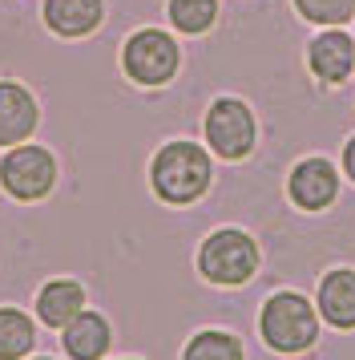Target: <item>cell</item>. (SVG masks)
I'll list each match as a JSON object with an SVG mask.
<instances>
[{"label": "cell", "instance_id": "16", "mask_svg": "<svg viewBox=\"0 0 355 360\" xmlns=\"http://www.w3.org/2000/svg\"><path fill=\"white\" fill-rule=\"evenodd\" d=\"M218 20V0H170V25L178 33L202 37Z\"/></svg>", "mask_w": 355, "mask_h": 360}, {"label": "cell", "instance_id": "11", "mask_svg": "<svg viewBox=\"0 0 355 360\" xmlns=\"http://www.w3.org/2000/svg\"><path fill=\"white\" fill-rule=\"evenodd\" d=\"M113 344V328L101 311H81L73 324L61 328V348L69 360H101Z\"/></svg>", "mask_w": 355, "mask_h": 360}, {"label": "cell", "instance_id": "15", "mask_svg": "<svg viewBox=\"0 0 355 360\" xmlns=\"http://www.w3.org/2000/svg\"><path fill=\"white\" fill-rule=\"evenodd\" d=\"M182 360H246V352H242V340L234 332L206 328V332H198V336L186 340Z\"/></svg>", "mask_w": 355, "mask_h": 360}, {"label": "cell", "instance_id": "14", "mask_svg": "<svg viewBox=\"0 0 355 360\" xmlns=\"http://www.w3.org/2000/svg\"><path fill=\"white\" fill-rule=\"evenodd\" d=\"M36 348V320L25 308H0V360H29Z\"/></svg>", "mask_w": 355, "mask_h": 360}, {"label": "cell", "instance_id": "3", "mask_svg": "<svg viewBox=\"0 0 355 360\" xmlns=\"http://www.w3.org/2000/svg\"><path fill=\"white\" fill-rule=\"evenodd\" d=\"M258 332L274 352H303L319 336V316L299 292H274L262 304Z\"/></svg>", "mask_w": 355, "mask_h": 360}, {"label": "cell", "instance_id": "19", "mask_svg": "<svg viewBox=\"0 0 355 360\" xmlns=\"http://www.w3.org/2000/svg\"><path fill=\"white\" fill-rule=\"evenodd\" d=\"M29 360H57V356H29Z\"/></svg>", "mask_w": 355, "mask_h": 360}, {"label": "cell", "instance_id": "8", "mask_svg": "<svg viewBox=\"0 0 355 360\" xmlns=\"http://www.w3.org/2000/svg\"><path fill=\"white\" fill-rule=\"evenodd\" d=\"M287 195H290V202L303 207V211H323V207H331L335 195H339L335 166L327 162V158H303V162L290 170Z\"/></svg>", "mask_w": 355, "mask_h": 360}, {"label": "cell", "instance_id": "17", "mask_svg": "<svg viewBox=\"0 0 355 360\" xmlns=\"http://www.w3.org/2000/svg\"><path fill=\"white\" fill-rule=\"evenodd\" d=\"M299 17L319 25V29H339L355 17V0H295Z\"/></svg>", "mask_w": 355, "mask_h": 360}, {"label": "cell", "instance_id": "9", "mask_svg": "<svg viewBox=\"0 0 355 360\" xmlns=\"http://www.w3.org/2000/svg\"><path fill=\"white\" fill-rule=\"evenodd\" d=\"M36 98L25 85L0 82V146H20L29 142V134L36 130Z\"/></svg>", "mask_w": 355, "mask_h": 360}, {"label": "cell", "instance_id": "1", "mask_svg": "<svg viewBox=\"0 0 355 360\" xmlns=\"http://www.w3.org/2000/svg\"><path fill=\"white\" fill-rule=\"evenodd\" d=\"M214 182V162L210 154L190 138H178V142H166V146L154 154L149 162V186L161 202L170 207H190L210 191Z\"/></svg>", "mask_w": 355, "mask_h": 360}, {"label": "cell", "instance_id": "12", "mask_svg": "<svg viewBox=\"0 0 355 360\" xmlns=\"http://www.w3.org/2000/svg\"><path fill=\"white\" fill-rule=\"evenodd\" d=\"M105 17L101 0H45V25L57 37H89Z\"/></svg>", "mask_w": 355, "mask_h": 360}, {"label": "cell", "instance_id": "10", "mask_svg": "<svg viewBox=\"0 0 355 360\" xmlns=\"http://www.w3.org/2000/svg\"><path fill=\"white\" fill-rule=\"evenodd\" d=\"M85 304H89V300H85V288H81L77 279L61 276V279H48L45 288L36 292V304H32V308H36V320L45 328L61 332L65 324H73L81 311H85Z\"/></svg>", "mask_w": 355, "mask_h": 360}, {"label": "cell", "instance_id": "6", "mask_svg": "<svg viewBox=\"0 0 355 360\" xmlns=\"http://www.w3.org/2000/svg\"><path fill=\"white\" fill-rule=\"evenodd\" d=\"M0 186L16 202H41L57 186V158L45 146L20 142L0 158Z\"/></svg>", "mask_w": 355, "mask_h": 360}, {"label": "cell", "instance_id": "4", "mask_svg": "<svg viewBox=\"0 0 355 360\" xmlns=\"http://www.w3.org/2000/svg\"><path fill=\"white\" fill-rule=\"evenodd\" d=\"M202 134H206L210 150L226 158V162H242L258 142V122L250 105L242 98H214L206 117H202Z\"/></svg>", "mask_w": 355, "mask_h": 360}, {"label": "cell", "instance_id": "13", "mask_svg": "<svg viewBox=\"0 0 355 360\" xmlns=\"http://www.w3.org/2000/svg\"><path fill=\"white\" fill-rule=\"evenodd\" d=\"M319 311L327 324L355 328V271L335 267L319 279Z\"/></svg>", "mask_w": 355, "mask_h": 360}, {"label": "cell", "instance_id": "18", "mask_svg": "<svg viewBox=\"0 0 355 360\" xmlns=\"http://www.w3.org/2000/svg\"><path fill=\"white\" fill-rule=\"evenodd\" d=\"M343 170H347V179L355 182V138L343 146Z\"/></svg>", "mask_w": 355, "mask_h": 360}, {"label": "cell", "instance_id": "20", "mask_svg": "<svg viewBox=\"0 0 355 360\" xmlns=\"http://www.w3.org/2000/svg\"><path fill=\"white\" fill-rule=\"evenodd\" d=\"M121 360H138V356H121Z\"/></svg>", "mask_w": 355, "mask_h": 360}, {"label": "cell", "instance_id": "5", "mask_svg": "<svg viewBox=\"0 0 355 360\" xmlns=\"http://www.w3.org/2000/svg\"><path fill=\"white\" fill-rule=\"evenodd\" d=\"M178 65H182V53L178 41L161 29H138L121 49V69H126L129 82L145 85V89H158V85L174 82Z\"/></svg>", "mask_w": 355, "mask_h": 360}, {"label": "cell", "instance_id": "7", "mask_svg": "<svg viewBox=\"0 0 355 360\" xmlns=\"http://www.w3.org/2000/svg\"><path fill=\"white\" fill-rule=\"evenodd\" d=\"M307 65L323 85H343L355 73V37L343 29H323L307 45Z\"/></svg>", "mask_w": 355, "mask_h": 360}, {"label": "cell", "instance_id": "2", "mask_svg": "<svg viewBox=\"0 0 355 360\" xmlns=\"http://www.w3.org/2000/svg\"><path fill=\"white\" fill-rule=\"evenodd\" d=\"M258 259H262L258 243L239 227L210 231L198 247V271H202V279L218 283V288H242L258 271Z\"/></svg>", "mask_w": 355, "mask_h": 360}]
</instances>
